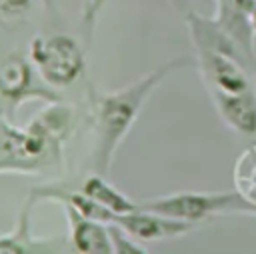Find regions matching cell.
Segmentation results:
<instances>
[{"instance_id": "cell-14", "label": "cell", "mask_w": 256, "mask_h": 254, "mask_svg": "<svg viewBox=\"0 0 256 254\" xmlns=\"http://www.w3.org/2000/svg\"><path fill=\"white\" fill-rule=\"evenodd\" d=\"M108 0H82V12H80V26L84 32V42L88 44L92 38V32L96 28V20Z\"/></svg>"}, {"instance_id": "cell-16", "label": "cell", "mask_w": 256, "mask_h": 254, "mask_svg": "<svg viewBox=\"0 0 256 254\" xmlns=\"http://www.w3.org/2000/svg\"><path fill=\"white\" fill-rule=\"evenodd\" d=\"M174 12H178L180 16H186L192 12V0H166Z\"/></svg>"}, {"instance_id": "cell-2", "label": "cell", "mask_w": 256, "mask_h": 254, "mask_svg": "<svg viewBox=\"0 0 256 254\" xmlns=\"http://www.w3.org/2000/svg\"><path fill=\"white\" fill-rule=\"evenodd\" d=\"M140 208L200 224L212 216H256V202L242 192H174L140 202Z\"/></svg>"}, {"instance_id": "cell-1", "label": "cell", "mask_w": 256, "mask_h": 254, "mask_svg": "<svg viewBox=\"0 0 256 254\" xmlns=\"http://www.w3.org/2000/svg\"><path fill=\"white\" fill-rule=\"evenodd\" d=\"M194 60L190 58H176L160 68L152 70L150 74L142 76L140 80L132 82L114 92H90L92 104V120H94V168L100 174H108V168L114 160L116 148L130 132L132 124L136 122L140 110L144 108L150 94L176 70L192 66Z\"/></svg>"}, {"instance_id": "cell-4", "label": "cell", "mask_w": 256, "mask_h": 254, "mask_svg": "<svg viewBox=\"0 0 256 254\" xmlns=\"http://www.w3.org/2000/svg\"><path fill=\"white\" fill-rule=\"evenodd\" d=\"M196 66L206 88H216L222 92H244L252 86V72L236 58L212 52L196 50Z\"/></svg>"}, {"instance_id": "cell-13", "label": "cell", "mask_w": 256, "mask_h": 254, "mask_svg": "<svg viewBox=\"0 0 256 254\" xmlns=\"http://www.w3.org/2000/svg\"><path fill=\"white\" fill-rule=\"evenodd\" d=\"M108 230H110V238H112V246H114V252L118 254H146L148 250L142 248L136 238H132L124 228H120L118 224H108Z\"/></svg>"}, {"instance_id": "cell-8", "label": "cell", "mask_w": 256, "mask_h": 254, "mask_svg": "<svg viewBox=\"0 0 256 254\" xmlns=\"http://www.w3.org/2000/svg\"><path fill=\"white\" fill-rule=\"evenodd\" d=\"M62 204L66 212V220L70 224V244L74 246L76 252L82 254H110L114 252L110 230L106 222L88 218L80 214L70 202L66 200H56Z\"/></svg>"}, {"instance_id": "cell-10", "label": "cell", "mask_w": 256, "mask_h": 254, "mask_svg": "<svg viewBox=\"0 0 256 254\" xmlns=\"http://www.w3.org/2000/svg\"><path fill=\"white\" fill-rule=\"evenodd\" d=\"M82 192L90 196L92 200H96L98 204H102L104 208L112 210L114 214H126V212H134L140 208V202H134L126 194H122L100 172L86 176V180L82 182Z\"/></svg>"}, {"instance_id": "cell-11", "label": "cell", "mask_w": 256, "mask_h": 254, "mask_svg": "<svg viewBox=\"0 0 256 254\" xmlns=\"http://www.w3.org/2000/svg\"><path fill=\"white\" fill-rule=\"evenodd\" d=\"M72 122H74V114L72 108L64 106V104H52L50 108H46L44 112H40L28 126L36 132L46 134L48 138L56 140V142H64L72 130Z\"/></svg>"}, {"instance_id": "cell-12", "label": "cell", "mask_w": 256, "mask_h": 254, "mask_svg": "<svg viewBox=\"0 0 256 254\" xmlns=\"http://www.w3.org/2000/svg\"><path fill=\"white\" fill-rule=\"evenodd\" d=\"M28 204L22 210L20 226L14 234L0 238V254H28V252H52V242H36L30 236V224H28Z\"/></svg>"}, {"instance_id": "cell-5", "label": "cell", "mask_w": 256, "mask_h": 254, "mask_svg": "<svg viewBox=\"0 0 256 254\" xmlns=\"http://www.w3.org/2000/svg\"><path fill=\"white\" fill-rule=\"evenodd\" d=\"M112 222L118 224L120 228H124L138 242H156V240L178 238V236H184V234L196 230V226H198L194 222L164 216V214L150 212L144 208H138V210L126 212V214H114Z\"/></svg>"}, {"instance_id": "cell-6", "label": "cell", "mask_w": 256, "mask_h": 254, "mask_svg": "<svg viewBox=\"0 0 256 254\" xmlns=\"http://www.w3.org/2000/svg\"><path fill=\"white\" fill-rule=\"evenodd\" d=\"M32 66L18 52H12L6 58H2L0 60V98H4L14 106H18L22 100H28V98H44L50 102H58V96L52 90L36 84Z\"/></svg>"}, {"instance_id": "cell-15", "label": "cell", "mask_w": 256, "mask_h": 254, "mask_svg": "<svg viewBox=\"0 0 256 254\" xmlns=\"http://www.w3.org/2000/svg\"><path fill=\"white\" fill-rule=\"evenodd\" d=\"M32 0H0V18L14 20L30 10Z\"/></svg>"}, {"instance_id": "cell-9", "label": "cell", "mask_w": 256, "mask_h": 254, "mask_svg": "<svg viewBox=\"0 0 256 254\" xmlns=\"http://www.w3.org/2000/svg\"><path fill=\"white\" fill-rule=\"evenodd\" d=\"M184 20H186L194 50H212V52H220V54L232 56V58L240 60L252 74H256V70L248 62V58L244 56L240 46L222 30V26L214 18H206V16H202V14L192 10L190 14L184 16Z\"/></svg>"}, {"instance_id": "cell-7", "label": "cell", "mask_w": 256, "mask_h": 254, "mask_svg": "<svg viewBox=\"0 0 256 254\" xmlns=\"http://www.w3.org/2000/svg\"><path fill=\"white\" fill-rule=\"evenodd\" d=\"M220 120L236 134L256 138V86L244 92H222L206 88Z\"/></svg>"}, {"instance_id": "cell-17", "label": "cell", "mask_w": 256, "mask_h": 254, "mask_svg": "<svg viewBox=\"0 0 256 254\" xmlns=\"http://www.w3.org/2000/svg\"><path fill=\"white\" fill-rule=\"evenodd\" d=\"M6 128H8V124L0 118V148H2V140H4V134H6Z\"/></svg>"}, {"instance_id": "cell-3", "label": "cell", "mask_w": 256, "mask_h": 254, "mask_svg": "<svg viewBox=\"0 0 256 254\" xmlns=\"http://www.w3.org/2000/svg\"><path fill=\"white\" fill-rule=\"evenodd\" d=\"M30 60L50 86H70L84 72V50L68 34H40L30 44Z\"/></svg>"}, {"instance_id": "cell-18", "label": "cell", "mask_w": 256, "mask_h": 254, "mask_svg": "<svg viewBox=\"0 0 256 254\" xmlns=\"http://www.w3.org/2000/svg\"><path fill=\"white\" fill-rule=\"evenodd\" d=\"M250 20H252V28H254V32H256V6H254L252 12H250Z\"/></svg>"}]
</instances>
